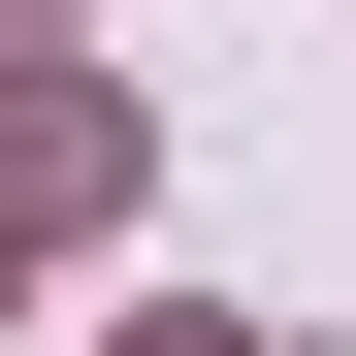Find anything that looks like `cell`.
<instances>
[{
	"label": "cell",
	"mask_w": 356,
	"mask_h": 356,
	"mask_svg": "<svg viewBox=\"0 0 356 356\" xmlns=\"http://www.w3.org/2000/svg\"><path fill=\"white\" fill-rule=\"evenodd\" d=\"M130 195V97H65V65H0V227H97Z\"/></svg>",
	"instance_id": "obj_1"
},
{
	"label": "cell",
	"mask_w": 356,
	"mask_h": 356,
	"mask_svg": "<svg viewBox=\"0 0 356 356\" xmlns=\"http://www.w3.org/2000/svg\"><path fill=\"white\" fill-rule=\"evenodd\" d=\"M162 356H259V324H162Z\"/></svg>",
	"instance_id": "obj_2"
}]
</instances>
